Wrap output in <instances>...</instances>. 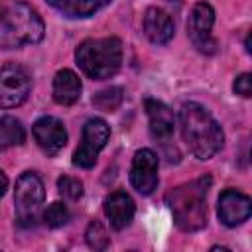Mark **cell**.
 <instances>
[{
	"label": "cell",
	"instance_id": "cell-7",
	"mask_svg": "<svg viewBox=\"0 0 252 252\" xmlns=\"http://www.w3.org/2000/svg\"><path fill=\"white\" fill-rule=\"evenodd\" d=\"M32 89L28 71L18 63L0 67V108H16L26 102Z\"/></svg>",
	"mask_w": 252,
	"mask_h": 252
},
{
	"label": "cell",
	"instance_id": "cell-9",
	"mask_svg": "<svg viewBox=\"0 0 252 252\" xmlns=\"http://www.w3.org/2000/svg\"><path fill=\"white\" fill-rule=\"evenodd\" d=\"M158 156L152 150L142 148L134 154L130 167V183L138 193L150 195L158 187Z\"/></svg>",
	"mask_w": 252,
	"mask_h": 252
},
{
	"label": "cell",
	"instance_id": "cell-1",
	"mask_svg": "<svg viewBox=\"0 0 252 252\" xmlns=\"http://www.w3.org/2000/svg\"><path fill=\"white\" fill-rule=\"evenodd\" d=\"M179 128L183 142L197 159H211L224 142L222 128L199 102H183L179 108Z\"/></svg>",
	"mask_w": 252,
	"mask_h": 252
},
{
	"label": "cell",
	"instance_id": "cell-3",
	"mask_svg": "<svg viewBox=\"0 0 252 252\" xmlns=\"http://www.w3.org/2000/svg\"><path fill=\"white\" fill-rule=\"evenodd\" d=\"M211 177H199L191 183L175 187L167 195V205L173 213L175 224L185 232L201 230L207 224V191Z\"/></svg>",
	"mask_w": 252,
	"mask_h": 252
},
{
	"label": "cell",
	"instance_id": "cell-19",
	"mask_svg": "<svg viewBox=\"0 0 252 252\" xmlns=\"http://www.w3.org/2000/svg\"><path fill=\"white\" fill-rule=\"evenodd\" d=\"M69 219H71L69 209H67L63 203H59V201L51 203V205L43 211V220H45V224L51 226V228H59V226L67 224Z\"/></svg>",
	"mask_w": 252,
	"mask_h": 252
},
{
	"label": "cell",
	"instance_id": "cell-16",
	"mask_svg": "<svg viewBox=\"0 0 252 252\" xmlns=\"http://www.w3.org/2000/svg\"><path fill=\"white\" fill-rule=\"evenodd\" d=\"M26 138L24 126L18 118L14 116H2L0 118V150L20 146Z\"/></svg>",
	"mask_w": 252,
	"mask_h": 252
},
{
	"label": "cell",
	"instance_id": "cell-24",
	"mask_svg": "<svg viewBox=\"0 0 252 252\" xmlns=\"http://www.w3.org/2000/svg\"><path fill=\"white\" fill-rule=\"evenodd\" d=\"M47 2H49L51 6H63V2H65V0H47Z\"/></svg>",
	"mask_w": 252,
	"mask_h": 252
},
{
	"label": "cell",
	"instance_id": "cell-13",
	"mask_svg": "<svg viewBox=\"0 0 252 252\" xmlns=\"http://www.w3.org/2000/svg\"><path fill=\"white\" fill-rule=\"evenodd\" d=\"M144 32L156 45H163L173 37V20L161 8H148L144 14Z\"/></svg>",
	"mask_w": 252,
	"mask_h": 252
},
{
	"label": "cell",
	"instance_id": "cell-8",
	"mask_svg": "<svg viewBox=\"0 0 252 252\" xmlns=\"http://www.w3.org/2000/svg\"><path fill=\"white\" fill-rule=\"evenodd\" d=\"M213 24H215L213 6L207 2H197L187 20V35L191 43L201 53H207V55L217 51V41L213 37Z\"/></svg>",
	"mask_w": 252,
	"mask_h": 252
},
{
	"label": "cell",
	"instance_id": "cell-10",
	"mask_svg": "<svg viewBox=\"0 0 252 252\" xmlns=\"http://www.w3.org/2000/svg\"><path fill=\"white\" fill-rule=\"evenodd\" d=\"M37 146L47 154H57L67 144V130L63 122L55 116H41L32 126Z\"/></svg>",
	"mask_w": 252,
	"mask_h": 252
},
{
	"label": "cell",
	"instance_id": "cell-12",
	"mask_svg": "<svg viewBox=\"0 0 252 252\" xmlns=\"http://www.w3.org/2000/svg\"><path fill=\"white\" fill-rule=\"evenodd\" d=\"M144 108L150 120V132L156 140L159 142H169L175 130V116L171 112V108L167 104H163L161 100L156 98H146L144 100Z\"/></svg>",
	"mask_w": 252,
	"mask_h": 252
},
{
	"label": "cell",
	"instance_id": "cell-6",
	"mask_svg": "<svg viewBox=\"0 0 252 252\" xmlns=\"http://www.w3.org/2000/svg\"><path fill=\"white\" fill-rule=\"evenodd\" d=\"M108 136H110V128L102 118L87 120V124L83 126L81 146L73 154V165L83 167V169H91L96 161L98 152L106 146Z\"/></svg>",
	"mask_w": 252,
	"mask_h": 252
},
{
	"label": "cell",
	"instance_id": "cell-20",
	"mask_svg": "<svg viewBox=\"0 0 252 252\" xmlns=\"http://www.w3.org/2000/svg\"><path fill=\"white\" fill-rule=\"evenodd\" d=\"M85 238H87V244H89L93 250H104V248L108 246V234H106L104 226H102L98 220H93V222L87 226Z\"/></svg>",
	"mask_w": 252,
	"mask_h": 252
},
{
	"label": "cell",
	"instance_id": "cell-5",
	"mask_svg": "<svg viewBox=\"0 0 252 252\" xmlns=\"http://www.w3.org/2000/svg\"><path fill=\"white\" fill-rule=\"evenodd\" d=\"M43 197H45L43 181L33 171H26L18 177L14 191V205L20 226H33L37 222Z\"/></svg>",
	"mask_w": 252,
	"mask_h": 252
},
{
	"label": "cell",
	"instance_id": "cell-23",
	"mask_svg": "<svg viewBox=\"0 0 252 252\" xmlns=\"http://www.w3.org/2000/svg\"><path fill=\"white\" fill-rule=\"evenodd\" d=\"M6 189H8V177H6V173L0 169V197L6 193Z\"/></svg>",
	"mask_w": 252,
	"mask_h": 252
},
{
	"label": "cell",
	"instance_id": "cell-4",
	"mask_svg": "<svg viewBox=\"0 0 252 252\" xmlns=\"http://www.w3.org/2000/svg\"><path fill=\"white\" fill-rule=\"evenodd\" d=\"M77 65L91 79L112 77L122 63V43L118 37L85 39L75 51Z\"/></svg>",
	"mask_w": 252,
	"mask_h": 252
},
{
	"label": "cell",
	"instance_id": "cell-25",
	"mask_svg": "<svg viewBox=\"0 0 252 252\" xmlns=\"http://www.w3.org/2000/svg\"><path fill=\"white\" fill-rule=\"evenodd\" d=\"M246 51H248V53H250V51H252V47H250V35H248V37H246Z\"/></svg>",
	"mask_w": 252,
	"mask_h": 252
},
{
	"label": "cell",
	"instance_id": "cell-22",
	"mask_svg": "<svg viewBox=\"0 0 252 252\" xmlns=\"http://www.w3.org/2000/svg\"><path fill=\"white\" fill-rule=\"evenodd\" d=\"M232 89H234L236 94L248 98V96L252 94V77H250V73H242V75H238V77L234 79Z\"/></svg>",
	"mask_w": 252,
	"mask_h": 252
},
{
	"label": "cell",
	"instance_id": "cell-2",
	"mask_svg": "<svg viewBox=\"0 0 252 252\" xmlns=\"http://www.w3.org/2000/svg\"><path fill=\"white\" fill-rule=\"evenodd\" d=\"M45 32L41 16L24 2L0 6V47L14 49L41 41Z\"/></svg>",
	"mask_w": 252,
	"mask_h": 252
},
{
	"label": "cell",
	"instance_id": "cell-21",
	"mask_svg": "<svg viewBox=\"0 0 252 252\" xmlns=\"http://www.w3.org/2000/svg\"><path fill=\"white\" fill-rule=\"evenodd\" d=\"M57 189L63 197H67L71 201H77L83 195V183L75 177H69V175H63L57 179Z\"/></svg>",
	"mask_w": 252,
	"mask_h": 252
},
{
	"label": "cell",
	"instance_id": "cell-11",
	"mask_svg": "<svg viewBox=\"0 0 252 252\" xmlns=\"http://www.w3.org/2000/svg\"><path fill=\"white\" fill-rule=\"evenodd\" d=\"M217 211H219V219L226 226H236V224H242L244 220H248V217L252 213V205L244 193H240L236 189H226L219 197Z\"/></svg>",
	"mask_w": 252,
	"mask_h": 252
},
{
	"label": "cell",
	"instance_id": "cell-18",
	"mask_svg": "<svg viewBox=\"0 0 252 252\" xmlns=\"http://www.w3.org/2000/svg\"><path fill=\"white\" fill-rule=\"evenodd\" d=\"M124 94H122V89L120 87H108L104 91H98L94 96H93V104L102 110V112H114L120 102H122Z\"/></svg>",
	"mask_w": 252,
	"mask_h": 252
},
{
	"label": "cell",
	"instance_id": "cell-15",
	"mask_svg": "<svg viewBox=\"0 0 252 252\" xmlns=\"http://www.w3.org/2000/svg\"><path fill=\"white\" fill-rule=\"evenodd\" d=\"M81 79L71 69H61L53 77V100L61 106H71L81 98Z\"/></svg>",
	"mask_w": 252,
	"mask_h": 252
},
{
	"label": "cell",
	"instance_id": "cell-14",
	"mask_svg": "<svg viewBox=\"0 0 252 252\" xmlns=\"http://www.w3.org/2000/svg\"><path fill=\"white\" fill-rule=\"evenodd\" d=\"M134 201L124 191H114L104 199V213L116 230L126 228L134 219Z\"/></svg>",
	"mask_w": 252,
	"mask_h": 252
},
{
	"label": "cell",
	"instance_id": "cell-17",
	"mask_svg": "<svg viewBox=\"0 0 252 252\" xmlns=\"http://www.w3.org/2000/svg\"><path fill=\"white\" fill-rule=\"evenodd\" d=\"M106 4H110V0H65L63 12L71 18H89Z\"/></svg>",
	"mask_w": 252,
	"mask_h": 252
}]
</instances>
